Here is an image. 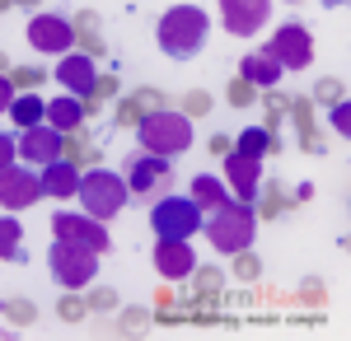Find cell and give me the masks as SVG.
<instances>
[{"label":"cell","instance_id":"26","mask_svg":"<svg viewBox=\"0 0 351 341\" xmlns=\"http://www.w3.org/2000/svg\"><path fill=\"white\" fill-rule=\"evenodd\" d=\"M10 99H14V79L0 75V112H10Z\"/></svg>","mask_w":351,"mask_h":341},{"label":"cell","instance_id":"19","mask_svg":"<svg viewBox=\"0 0 351 341\" xmlns=\"http://www.w3.org/2000/svg\"><path fill=\"white\" fill-rule=\"evenodd\" d=\"M192 201H197V210H216L230 201V192H225V183L220 178H206V173H197L192 178Z\"/></svg>","mask_w":351,"mask_h":341},{"label":"cell","instance_id":"3","mask_svg":"<svg viewBox=\"0 0 351 341\" xmlns=\"http://www.w3.org/2000/svg\"><path fill=\"white\" fill-rule=\"evenodd\" d=\"M258 234V220H253V206L248 201H225V206L211 210V225H206V238L216 253H243Z\"/></svg>","mask_w":351,"mask_h":341},{"label":"cell","instance_id":"20","mask_svg":"<svg viewBox=\"0 0 351 341\" xmlns=\"http://www.w3.org/2000/svg\"><path fill=\"white\" fill-rule=\"evenodd\" d=\"M243 79L267 89V84H276V79H281V66H276L267 52H253V56H243Z\"/></svg>","mask_w":351,"mask_h":341},{"label":"cell","instance_id":"6","mask_svg":"<svg viewBox=\"0 0 351 341\" xmlns=\"http://www.w3.org/2000/svg\"><path fill=\"white\" fill-rule=\"evenodd\" d=\"M47 266H52V276L66 290H80V286H89L94 271H99V253H89V248H71V243L56 238L52 253H47Z\"/></svg>","mask_w":351,"mask_h":341},{"label":"cell","instance_id":"24","mask_svg":"<svg viewBox=\"0 0 351 341\" xmlns=\"http://www.w3.org/2000/svg\"><path fill=\"white\" fill-rule=\"evenodd\" d=\"M14 155H19L14 136H10V131H0V168H10V164H14Z\"/></svg>","mask_w":351,"mask_h":341},{"label":"cell","instance_id":"12","mask_svg":"<svg viewBox=\"0 0 351 341\" xmlns=\"http://www.w3.org/2000/svg\"><path fill=\"white\" fill-rule=\"evenodd\" d=\"M267 10H271L267 0H220V24L234 38H253L267 24Z\"/></svg>","mask_w":351,"mask_h":341},{"label":"cell","instance_id":"11","mask_svg":"<svg viewBox=\"0 0 351 341\" xmlns=\"http://www.w3.org/2000/svg\"><path fill=\"white\" fill-rule=\"evenodd\" d=\"M169 178H173V168H169L164 155H136L132 164H127V192H136V197H155V192H164Z\"/></svg>","mask_w":351,"mask_h":341},{"label":"cell","instance_id":"18","mask_svg":"<svg viewBox=\"0 0 351 341\" xmlns=\"http://www.w3.org/2000/svg\"><path fill=\"white\" fill-rule=\"evenodd\" d=\"M43 117H47V127H56V131L66 136L84 122V108H80V99H52V103L43 108Z\"/></svg>","mask_w":351,"mask_h":341},{"label":"cell","instance_id":"7","mask_svg":"<svg viewBox=\"0 0 351 341\" xmlns=\"http://www.w3.org/2000/svg\"><path fill=\"white\" fill-rule=\"evenodd\" d=\"M52 234L61 243H71V248H89V253H108V229H104V220H94V215H75V210H61L52 220Z\"/></svg>","mask_w":351,"mask_h":341},{"label":"cell","instance_id":"10","mask_svg":"<svg viewBox=\"0 0 351 341\" xmlns=\"http://www.w3.org/2000/svg\"><path fill=\"white\" fill-rule=\"evenodd\" d=\"M43 197V183H38V173L33 168H0V210H28L33 201Z\"/></svg>","mask_w":351,"mask_h":341},{"label":"cell","instance_id":"14","mask_svg":"<svg viewBox=\"0 0 351 341\" xmlns=\"http://www.w3.org/2000/svg\"><path fill=\"white\" fill-rule=\"evenodd\" d=\"M19 155H24L28 164H52V159H61V131L47 127V122L28 127V131L19 136Z\"/></svg>","mask_w":351,"mask_h":341},{"label":"cell","instance_id":"17","mask_svg":"<svg viewBox=\"0 0 351 341\" xmlns=\"http://www.w3.org/2000/svg\"><path fill=\"white\" fill-rule=\"evenodd\" d=\"M38 183H43V197H75V187H80V173H75V164H66V159H52V164H43Z\"/></svg>","mask_w":351,"mask_h":341},{"label":"cell","instance_id":"4","mask_svg":"<svg viewBox=\"0 0 351 341\" xmlns=\"http://www.w3.org/2000/svg\"><path fill=\"white\" fill-rule=\"evenodd\" d=\"M75 197L84 201V215H94V220H112L117 210L127 206V178H117L108 168H94V173H80V187H75Z\"/></svg>","mask_w":351,"mask_h":341},{"label":"cell","instance_id":"21","mask_svg":"<svg viewBox=\"0 0 351 341\" xmlns=\"http://www.w3.org/2000/svg\"><path fill=\"white\" fill-rule=\"evenodd\" d=\"M43 99H38V94H24V99H10V117H14V127H38V122H43Z\"/></svg>","mask_w":351,"mask_h":341},{"label":"cell","instance_id":"9","mask_svg":"<svg viewBox=\"0 0 351 341\" xmlns=\"http://www.w3.org/2000/svg\"><path fill=\"white\" fill-rule=\"evenodd\" d=\"M28 42H33V52H43V56H66L71 42H75V28L61 14H33L28 19Z\"/></svg>","mask_w":351,"mask_h":341},{"label":"cell","instance_id":"23","mask_svg":"<svg viewBox=\"0 0 351 341\" xmlns=\"http://www.w3.org/2000/svg\"><path fill=\"white\" fill-rule=\"evenodd\" d=\"M239 155H253V159H263L271 150V131H263V127H248V131H239V145H234Z\"/></svg>","mask_w":351,"mask_h":341},{"label":"cell","instance_id":"2","mask_svg":"<svg viewBox=\"0 0 351 341\" xmlns=\"http://www.w3.org/2000/svg\"><path fill=\"white\" fill-rule=\"evenodd\" d=\"M136 140L145 155H183L192 145V122L183 112H169V108H150L136 127Z\"/></svg>","mask_w":351,"mask_h":341},{"label":"cell","instance_id":"8","mask_svg":"<svg viewBox=\"0 0 351 341\" xmlns=\"http://www.w3.org/2000/svg\"><path fill=\"white\" fill-rule=\"evenodd\" d=\"M263 52H267L281 71H304V66L314 61V38L300 24H286V28H276V38H271Z\"/></svg>","mask_w":351,"mask_h":341},{"label":"cell","instance_id":"13","mask_svg":"<svg viewBox=\"0 0 351 341\" xmlns=\"http://www.w3.org/2000/svg\"><path fill=\"white\" fill-rule=\"evenodd\" d=\"M225 178L234 187V201H253V197H258V183H263V159L230 150V155H225Z\"/></svg>","mask_w":351,"mask_h":341},{"label":"cell","instance_id":"25","mask_svg":"<svg viewBox=\"0 0 351 341\" xmlns=\"http://www.w3.org/2000/svg\"><path fill=\"white\" fill-rule=\"evenodd\" d=\"M332 127H337V131H351V108L347 103L332 108Z\"/></svg>","mask_w":351,"mask_h":341},{"label":"cell","instance_id":"22","mask_svg":"<svg viewBox=\"0 0 351 341\" xmlns=\"http://www.w3.org/2000/svg\"><path fill=\"white\" fill-rule=\"evenodd\" d=\"M24 253V229L14 215H0V257H19Z\"/></svg>","mask_w":351,"mask_h":341},{"label":"cell","instance_id":"16","mask_svg":"<svg viewBox=\"0 0 351 341\" xmlns=\"http://www.w3.org/2000/svg\"><path fill=\"white\" fill-rule=\"evenodd\" d=\"M56 79L80 99V94H89L94 84H99V71H94V61L89 56H75V52H66L61 61H56Z\"/></svg>","mask_w":351,"mask_h":341},{"label":"cell","instance_id":"1","mask_svg":"<svg viewBox=\"0 0 351 341\" xmlns=\"http://www.w3.org/2000/svg\"><path fill=\"white\" fill-rule=\"evenodd\" d=\"M206 33H211V19L197 5H173L160 19V47L173 61H188V56H197L206 47Z\"/></svg>","mask_w":351,"mask_h":341},{"label":"cell","instance_id":"5","mask_svg":"<svg viewBox=\"0 0 351 341\" xmlns=\"http://www.w3.org/2000/svg\"><path fill=\"white\" fill-rule=\"evenodd\" d=\"M150 225L160 238H192L202 229V210L192 197H160L150 206Z\"/></svg>","mask_w":351,"mask_h":341},{"label":"cell","instance_id":"27","mask_svg":"<svg viewBox=\"0 0 351 341\" xmlns=\"http://www.w3.org/2000/svg\"><path fill=\"white\" fill-rule=\"evenodd\" d=\"M324 5H342V0H324Z\"/></svg>","mask_w":351,"mask_h":341},{"label":"cell","instance_id":"15","mask_svg":"<svg viewBox=\"0 0 351 341\" xmlns=\"http://www.w3.org/2000/svg\"><path fill=\"white\" fill-rule=\"evenodd\" d=\"M155 266H160V276H169V281L188 276L192 266H197L188 238H160V243H155Z\"/></svg>","mask_w":351,"mask_h":341}]
</instances>
